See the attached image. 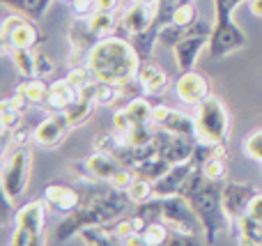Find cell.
<instances>
[{"instance_id": "ee69618b", "label": "cell", "mask_w": 262, "mask_h": 246, "mask_svg": "<svg viewBox=\"0 0 262 246\" xmlns=\"http://www.w3.org/2000/svg\"><path fill=\"white\" fill-rule=\"evenodd\" d=\"M7 143H12V145H35V129H14L7 136Z\"/></svg>"}, {"instance_id": "e0dca14e", "label": "cell", "mask_w": 262, "mask_h": 246, "mask_svg": "<svg viewBox=\"0 0 262 246\" xmlns=\"http://www.w3.org/2000/svg\"><path fill=\"white\" fill-rule=\"evenodd\" d=\"M136 83H138V90L147 97H161L163 92L170 85V78L168 74L154 62L152 58L143 60L138 69V76H136Z\"/></svg>"}, {"instance_id": "7dc6e473", "label": "cell", "mask_w": 262, "mask_h": 246, "mask_svg": "<svg viewBox=\"0 0 262 246\" xmlns=\"http://www.w3.org/2000/svg\"><path fill=\"white\" fill-rule=\"evenodd\" d=\"M0 106H9V108H16V110H26L28 106H30V101H28L26 97L21 95V92H16V90H14V95L5 97V99L0 101Z\"/></svg>"}, {"instance_id": "816d5d0a", "label": "cell", "mask_w": 262, "mask_h": 246, "mask_svg": "<svg viewBox=\"0 0 262 246\" xmlns=\"http://www.w3.org/2000/svg\"><path fill=\"white\" fill-rule=\"evenodd\" d=\"M131 3H138V5H159V0H131Z\"/></svg>"}, {"instance_id": "681fc988", "label": "cell", "mask_w": 262, "mask_h": 246, "mask_svg": "<svg viewBox=\"0 0 262 246\" xmlns=\"http://www.w3.org/2000/svg\"><path fill=\"white\" fill-rule=\"evenodd\" d=\"M122 3L120 0H97V12H120Z\"/></svg>"}, {"instance_id": "74e56055", "label": "cell", "mask_w": 262, "mask_h": 246, "mask_svg": "<svg viewBox=\"0 0 262 246\" xmlns=\"http://www.w3.org/2000/svg\"><path fill=\"white\" fill-rule=\"evenodd\" d=\"M67 83L74 87V90H83L85 85H90V83H95L97 78L92 76V72L88 69V64H78V67H69V72H67Z\"/></svg>"}, {"instance_id": "f6af8a7d", "label": "cell", "mask_w": 262, "mask_h": 246, "mask_svg": "<svg viewBox=\"0 0 262 246\" xmlns=\"http://www.w3.org/2000/svg\"><path fill=\"white\" fill-rule=\"evenodd\" d=\"M131 124H134V120H131V115H129L127 108L115 110V115H113V131H118L120 136H124V133L131 129Z\"/></svg>"}, {"instance_id": "f546056e", "label": "cell", "mask_w": 262, "mask_h": 246, "mask_svg": "<svg viewBox=\"0 0 262 246\" xmlns=\"http://www.w3.org/2000/svg\"><path fill=\"white\" fill-rule=\"evenodd\" d=\"M9 58H12V62L16 64L18 74H21L23 78L37 76V72H35V49H14L12 53H9Z\"/></svg>"}, {"instance_id": "ba28073f", "label": "cell", "mask_w": 262, "mask_h": 246, "mask_svg": "<svg viewBox=\"0 0 262 246\" xmlns=\"http://www.w3.org/2000/svg\"><path fill=\"white\" fill-rule=\"evenodd\" d=\"M44 41V32L39 30L32 18L23 16V14H14L3 21L0 28V51L3 55L12 53L14 49H35Z\"/></svg>"}, {"instance_id": "d6986e66", "label": "cell", "mask_w": 262, "mask_h": 246, "mask_svg": "<svg viewBox=\"0 0 262 246\" xmlns=\"http://www.w3.org/2000/svg\"><path fill=\"white\" fill-rule=\"evenodd\" d=\"M97 81L90 83V85H85L83 90H78V99L74 101L72 106H69L64 113H67V120L69 124H72V129L81 127V124H85L88 120L92 118V113H95V106H97Z\"/></svg>"}, {"instance_id": "d590c367", "label": "cell", "mask_w": 262, "mask_h": 246, "mask_svg": "<svg viewBox=\"0 0 262 246\" xmlns=\"http://www.w3.org/2000/svg\"><path fill=\"white\" fill-rule=\"evenodd\" d=\"M127 193H129V198H131V203H134V205H140V203L154 198V184L149 182V180H143V177H138V175H136V180L131 182V187L127 189Z\"/></svg>"}, {"instance_id": "9a60e30c", "label": "cell", "mask_w": 262, "mask_h": 246, "mask_svg": "<svg viewBox=\"0 0 262 246\" xmlns=\"http://www.w3.org/2000/svg\"><path fill=\"white\" fill-rule=\"evenodd\" d=\"M161 9L159 5H138V3H131L129 7L122 9V21H120V30L124 32V37H134V35H140L145 32L147 28L154 26V21L159 18Z\"/></svg>"}, {"instance_id": "ac0fdd59", "label": "cell", "mask_w": 262, "mask_h": 246, "mask_svg": "<svg viewBox=\"0 0 262 246\" xmlns=\"http://www.w3.org/2000/svg\"><path fill=\"white\" fill-rule=\"evenodd\" d=\"M209 46V37H184L172 46L175 53V64L180 72H191L198 64V58L205 49Z\"/></svg>"}, {"instance_id": "44dd1931", "label": "cell", "mask_w": 262, "mask_h": 246, "mask_svg": "<svg viewBox=\"0 0 262 246\" xmlns=\"http://www.w3.org/2000/svg\"><path fill=\"white\" fill-rule=\"evenodd\" d=\"M76 99H78V92L74 90L67 83V78L62 76L49 85V97H46V101H44V108L49 110V113H62V110H67Z\"/></svg>"}, {"instance_id": "6da1fadb", "label": "cell", "mask_w": 262, "mask_h": 246, "mask_svg": "<svg viewBox=\"0 0 262 246\" xmlns=\"http://www.w3.org/2000/svg\"><path fill=\"white\" fill-rule=\"evenodd\" d=\"M134 205L127 191L115 189L111 182L85 184L83 200L72 214H67L55 228V242H67L88 226H111Z\"/></svg>"}, {"instance_id": "52a82bcc", "label": "cell", "mask_w": 262, "mask_h": 246, "mask_svg": "<svg viewBox=\"0 0 262 246\" xmlns=\"http://www.w3.org/2000/svg\"><path fill=\"white\" fill-rule=\"evenodd\" d=\"M44 198L41 200H30L16 212L14 216V233L9 244L12 246H37L46 244L44 237V223H46V212H44Z\"/></svg>"}, {"instance_id": "9c48e42d", "label": "cell", "mask_w": 262, "mask_h": 246, "mask_svg": "<svg viewBox=\"0 0 262 246\" xmlns=\"http://www.w3.org/2000/svg\"><path fill=\"white\" fill-rule=\"evenodd\" d=\"M258 193V189L249 182H235V180H226L223 184V212L228 216V230L235 237L237 233V223L239 219L249 212V205L253 200V196Z\"/></svg>"}, {"instance_id": "d6a6232c", "label": "cell", "mask_w": 262, "mask_h": 246, "mask_svg": "<svg viewBox=\"0 0 262 246\" xmlns=\"http://www.w3.org/2000/svg\"><path fill=\"white\" fill-rule=\"evenodd\" d=\"M124 87L127 85H115V83H104V81H97V106H111L122 97Z\"/></svg>"}, {"instance_id": "8992f818", "label": "cell", "mask_w": 262, "mask_h": 246, "mask_svg": "<svg viewBox=\"0 0 262 246\" xmlns=\"http://www.w3.org/2000/svg\"><path fill=\"white\" fill-rule=\"evenodd\" d=\"M249 44L246 39V32L232 21V12H226V9H214V30L209 35V58L219 60L226 58V55L235 53V51H242Z\"/></svg>"}, {"instance_id": "277c9868", "label": "cell", "mask_w": 262, "mask_h": 246, "mask_svg": "<svg viewBox=\"0 0 262 246\" xmlns=\"http://www.w3.org/2000/svg\"><path fill=\"white\" fill-rule=\"evenodd\" d=\"M230 141V115L221 97L209 95L195 106V143L226 150Z\"/></svg>"}, {"instance_id": "7bdbcfd3", "label": "cell", "mask_w": 262, "mask_h": 246, "mask_svg": "<svg viewBox=\"0 0 262 246\" xmlns=\"http://www.w3.org/2000/svg\"><path fill=\"white\" fill-rule=\"evenodd\" d=\"M35 72H37V76H41V78L51 76V74L55 72L53 60H51L44 51H35Z\"/></svg>"}, {"instance_id": "f5cc1de1", "label": "cell", "mask_w": 262, "mask_h": 246, "mask_svg": "<svg viewBox=\"0 0 262 246\" xmlns=\"http://www.w3.org/2000/svg\"><path fill=\"white\" fill-rule=\"evenodd\" d=\"M177 3H195V0H175V5Z\"/></svg>"}, {"instance_id": "8fae6325", "label": "cell", "mask_w": 262, "mask_h": 246, "mask_svg": "<svg viewBox=\"0 0 262 246\" xmlns=\"http://www.w3.org/2000/svg\"><path fill=\"white\" fill-rule=\"evenodd\" d=\"M67 39H69V46H72L67 62H69V67H78V64H85L88 53L95 49V44L101 37H97L92 32L88 18H74L67 30Z\"/></svg>"}, {"instance_id": "7c38bea8", "label": "cell", "mask_w": 262, "mask_h": 246, "mask_svg": "<svg viewBox=\"0 0 262 246\" xmlns=\"http://www.w3.org/2000/svg\"><path fill=\"white\" fill-rule=\"evenodd\" d=\"M175 95L184 101L186 106H198L200 101H205L212 95V81L207 74L203 72H180V78L175 81Z\"/></svg>"}, {"instance_id": "cb8c5ba5", "label": "cell", "mask_w": 262, "mask_h": 246, "mask_svg": "<svg viewBox=\"0 0 262 246\" xmlns=\"http://www.w3.org/2000/svg\"><path fill=\"white\" fill-rule=\"evenodd\" d=\"M3 5H7L9 9L23 14V16L32 18V21H39V18L46 16L53 0H3Z\"/></svg>"}, {"instance_id": "e575fe53", "label": "cell", "mask_w": 262, "mask_h": 246, "mask_svg": "<svg viewBox=\"0 0 262 246\" xmlns=\"http://www.w3.org/2000/svg\"><path fill=\"white\" fill-rule=\"evenodd\" d=\"M170 237V228L161 221H154V223H147L143 230V242L147 246H161L168 242Z\"/></svg>"}, {"instance_id": "db71d44e", "label": "cell", "mask_w": 262, "mask_h": 246, "mask_svg": "<svg viewBox=\"0 0 262 246\" xmlns=\"http://www.w3.org/2000/svg\"><path fill=\"white\" fill-rule=\"evenodd\" d=\"M258 246H262V230H260V244Z\"/></svg>"}, {"instance_id": "4dcf8cb0", "label": "cell", "mask_w": 262, "mask_h": 246, "mask_svg": "<svg viewBox=\"0 0 262 246\" xmlns=\"http://www.w3.org/2000/svg\"><path fill=\"white\" fill-rule=\"evenodd\" d=\"M124 108L129 110L131 120L134 122H152V115H154V106L149 104L147 97H134Z\"/></svg>"}, {"instance_id": "5b68a950", "label": "cell", "mask_w": 262, "mask_h": 246, "mask_svg": "<svg viewBox=\"0 0 262 246\" xmlns=\"http://www.w3.org/2000/svg\"><path fill=\"white\" fill-rule=\"evenodd\" d=\"M32 166V150L30 145H12L7 143L0 164V187L7 207H12L18 198L26 193L28 180H30Z\"/></svg>"}, {"instance_id": "484cf974", "label": "cell", "mask_w": 262, "mask_h": 246, "mask_svg": "<svg viewBox=\"0 0 262 246\" xmlns=\"http://www.w3.org/2000/svg\"><path fill=\"white\" fill-rule=\"evenodd\" d=\"M120 21H122V16H118V12H95L88 18V23H90L92 32H95L97 37L115 35L120 28Z\"/></svg>"}, {"instance_id": "60d3db41", "label": "cell", "mask_w": 262, "mask_h": 246, "mask_svg": "<svg viewBox=\"0 0 262 246\" xmlns=\"http://www.w3.org/2000/svg\"><path fill=\"white\" fill-rule=\"evenodd\" d=\"M72 9L74 18H90L97 12V0H62Z\"/></svg>"}, {"instance_id": "7402d4cb", "label": "cell", "mask_w": 262, "mask_h": 246, "mask_svg": "<svg viewBox=\"0 0 262 246\" xmlns=\"http://www.w3.org/2000/svg\"><path fill=\"white\" fill-rule=\"evenodd\" d=\"M85 164L90 168V173L95 175L97 182H111L118 175L120 168H124L115 154H104V152H92L90 156H85Z\"/></svg>"}, {"instance_id": "ab89813d", "label": "cell", "mask_w": 262, "mask_h": 246, "mask_svg": "<svg viewBox=\"0 0 262 246\" xmlns=\"http://www.w3.org/2000/svg\"><path fill=\"white\" fill-rule=\"evenodd\" d=\"M23 122V110L9 108V106H0V127H3V133L9 136L14 129H18Z\"/></svg>"}, {"instance_id": "30bf717a", "label": "cell", "mask_w": 262, "mask_h": 246, "mask_svg": "<svg viewBox=\"0 0 262 246\" xmlns=\"http://www.w3.org/2000/svg\"><path fill=\"white\" fill-rule=\"evenodd\" d=\"M154 145H157L159 154L168 161L170 166L175 164H186L195 156V141L193 138H184L177 133L163 131L157 127V136H154Z\"/></svg>"}, {"instance_id": "8d00e7d4", "label": "cell", "mask_w": 262, "mask_h": 246, "mask_svg": "<svg viewBox=\"0 0 262 246\" xmlns=\"http://www.w3.org/2000/svg\"><path fill=\"white\" fill-rule=\"evenodd\" d=\"M184 35H186L184 26H180V23H175V21H166L161 26V30H159V44L172 49L180 39H184Z\"/></svg>"}, {"instance_id": "5bb4252c", "label": "cell", "mask_w": 262, "mask_h": 246, "mask_svg": "<svg viewBox=\"0 0 262 246\" xmlns=\"http://www.w3.org/2000/svg\"><path fill=\"white\" fill-rule=\"evenodd\" d=\"M152 122L159 129H163V131H170V133H177V136L193 138L195 141V115L182 113V110L170 108V106H154Z\"/></svg>"}, {"instance_id": "3957f363", "label": "cell", "mask_w": 262, "mask_h": 246, "mask_svg": "<svg viewBox=\"0 0 262 246\" xmlns=\"http://www.w3.org/2000/svg\"><path fill=\"white\" fill-rule=\"evenodd\" d=\"M223 182L219 180H207L203 175L200 164L191 170V175L186 177V182L182 184L177 196H184L191 203L193 212L198 214L200 226H203L205 244H214L219 239V235L228 228V216L223 212Z\"/></svg>"}, {"instance_id": "f1b7e54d", "label": "cell", "mask_w": 262, "mask_h": 246, "mask_svg": "<svg viewBox=\"0 0 262 246\" xmlns=\"http://www.w3.org/2000/svg\"><path fill=\"white\" fill-rule=\"evenodd\" d=\"M200 168H203V175L207 180H219V182L228 180V159H226V152H214V154H209L207 159L200 164Z\"/></svg>"}, {"instance_id": "4fadbf2b", "label": "cell", "mask_w": 262, "mask_h": 246, "mask_svg": "<svg viewBox=\"0 0 262 246\" xmlns=\"http://www.w3.org/2000/svg\"><path fill=\"white\" fill-rule=\"evenodd\" d=\"M44 203L49 205V210L58 212V214L67 216L81 205L83 200V189H76L72 184L64 182H49L44 187V193H41Z\"/></svg>"}, {"instance_id": "d4e9b609", "label": "cell", "mask_w": 262, "mask_h": 246, "mask_svg": "<svg viewBox=\"0 0 262 246\" xmlns=\"http://www.w3.org/2000/svg\"><path fill=\"white\" fill-rule=\"evenodd\" d=\"M78 237L88 246H111L120 242L118 235H115V228H111V226H88L78 233Z\"/></svg>"}, {"instance_id": "7a4b0ae2", "label": "cell", "mask_w": 262, "mask_h": 246, "mask_svg": "<svg viewBox=\"0 0 262 246\" xmlns=\"http://www.w3.org/2000/svg\"><path fill=\"white\" fill-rule=\"evenodd\" d=\"M140 62H143V58L136 51V46L127 41V37L120 35L101 37L85 60L88 69L97 81L115 83V85L136 83Z\"/></svg>"}, {"instance_id": "603a6c76", "label": "cell", "mask_w": 262, "mask_h": 246, "mask_svg": "<svg viewBox=\"0 0 262 246\" xmlns=\"http://www.w3.org/2000/svg\"><path fill=\"white\" fill-rule=\"evenodd\" d=\"M49 85L51 83H46L41 76H30L18 83L16 92H21V95L30 101V106H44L46 97H49Z\"/></svg>"}, {"instance_id": "c3c4849f", "label": "cell", "mask_w": 262, "mask_h": 246, "mask_svg": "<svg viewBox=\"0 0 262 246\" xmlns=\"http://www.w3.org/2000/svg\"><path fill=\"white\" fill-rule=\"evenodd\" d=\"M246 214L253 216L255 221H260V223H262V193H260V191L253 196V200H251L249 212H246Z\"/></svg>"}, {"instance_id": "f907efd6", "label": "cell", "mask_w": 262, "mask_h": 246, "mask_svg": "<svg viewBox=\"0 0 262 246\" xmlns=\"http://www.w3.org/2000/svg\"><path fill=\"white\" fill-rule=\"evenodd\" d=\"M249 9L253 16L262 18V0H249Z\"/></svg>"}, {"instance_id": "83f0119b", "label": "cell", "mask_w": 262, "mask_h": 246, "mask_svg": "<svg viewBox=\"0 0 262 246\" xmlns=\"http://www.w3.org/2000/svg\"><path fill=\"white\" fill-rule=\"evenodd\" d=\"M170 170V164H168L166 159H163L161 154H154V156H149V159H145L143 164L138 166V168L134 170L138 177H143V180H149V182H157V180H161L163 175Z\"/></svg>"}, {"instance_id": "4316f807", "label": "cell", "mask_w": 262, "mask_h": 246, "mask_svg": "<svg viewBox=\"0 0 262 246\" xmlns=\"http://www.w3.org/2000/svg\"><path fill=\"white\" fill-rule=\"evenodd\" d=\"M154 136H157V124L154 122H134L129 131L122 136V141L134 147H145L154 143Z\"/></svg>"}, {"instance_id": "bcb514c9", "label": "cell", "mask_w": 262, "mask_h": 246, "mask_svg": "<svg viewBox=\"0 0 262 246\" xmlns=\"http://www.w3.org/2000/svg\"><path fill=\"white\" fill-rule=\"evenodd\" d=\"M134 180H136V173H134V170H129V168H120V170H118V175H115V177L111 180V184H113L115 189H120V191H127Z\"/></svg>"}, {"instance_id": "1f68e13d", "label": "cell", "mask_w": 262, "mask_h": 246, "mask_svg": "<svg viewBox=\"0 0 262 246\" xmlns=\"http://www.w3.org/2000/svg\"><path fill=\"white\" fill-rule=\"evenodd\" d=\"M122 145V136L118 131H99L92 138V147L95 152H104V154H115Z\"/></svg>"}, {"instance_id": "b9f144b4", "label": "cell", "mask_w": 262, "mask_h": 246, "mask_svg": "<svg viewBox=\"0 0 262 246\" xmlns=\"http://www.w3.org/2000/svg\"><path fill=\"white\" fill-rule=\"evenodd\" d=\"M69 173H72V177L76 180V182H81V184H95V182H97L95 175H92L90 168H88L85 159L72 161V164H69Z\"/></svg>"}, {"instance_id": "ffe728a7", "label": "cell", "mask_w": 262, "mask_h": 246, "mask_svg": "<svg viewBox=\"0 0 262 246\" xmlns=\"http://www.w3.org/2000/svg\"><path fill=\"white\" fill-rule=\"evenodd\" d=\"M195 166H198L195 159L186 161V164L170 166V170H168L161 180L154 182V196H177L180 189H182V184L186 182V177L191 175V170H193Z\"/></svg>"}, {"instance_id": "2e32d148", "label": "cell", "mask_w": 262, "mask_h": 246, "mask_svg": "<svg viewBox=\"0 0 262 246\" xmlns=\"http://www.w3.org/2000/svg\"><path fill=\"white\" fill-rule=\"evenodd\" d=\"M72 131V124L67 120V113H51L49 118H44L35 127V145L44 147V150H53L67 138V133Z\"/></svg>"}, {"instance_id": "836d02e7", "label": "cell", "mask_w": 262, "mask_h": 246, "mask_svg": "<svg viewBox=\"0 0 262 246\" xmlns=\"http://www.w3.org/2000/svg\"><path fill=\"white\" fill-rule=\"evenodd\" d=\"M200 18V12H198V5L195 3H177L170 12V21L180 23V26H191L193 21Z\"/></svg>"}, {"instance_id": "f35d334b", "label": "cell", "mask_w": 262, "mask_h": 246, "mask_svg": "<svg viewBox=\"0 0 262 246\" xmlns=\"http://www.w3.org/2000/svg\"><path fill=\"white\" fill-rule=\"evenodd\" d=\"M242 150H244V154L249 156V159L258 161V164L262 166V129H253V131L244 138Z\"/></svg>"}]
</instances>
